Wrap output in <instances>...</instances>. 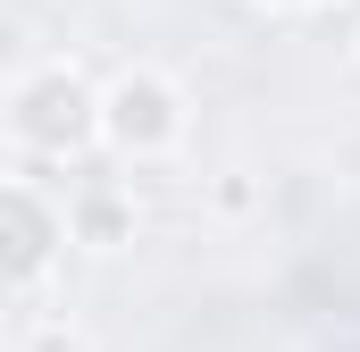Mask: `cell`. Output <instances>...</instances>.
I'll list each match as a JSON object with an SVG mask.
<instances>
[{
    "mask_svg": "<svg viewBox=\"0 0 360 352\" xmlns=\"http://www.w3.org/2000/svg\"><path fill=\"white\" fill-rule=\"evenodd\" d=\"M109 126H117L126 143H160V134L176 126V109H168V92H160V84H117V101H109Z\"/></svg>",
    "mask_w": 360,
    "mask_h": 352,
    "instance_id": "2",
    "label": "cell"
},
{
    "mask_svg": "<svg viewBox=\"0 0 360 352\" xmlns=\"http://www.w3.org/2000/svg\"><path fill=\"white\" fill-rule=\"evenodd\" d=\"M42 352H76V344H59V336H51V344H42Z\"/></svg>",
    "mask_w": 360,
    "mask_h": 352,
    "instance_id": "4",
    "label": "cell"
},
{
    "mask_svg": "<svg viewBox=\"0 0 360 352\" xmlns=\"http://www.w3.org/2000/svg\"><path fill=\"white\" fill-rule=\"evenodd\" d=\"M17 126H25L34 143H84V126H92V101H84V84H76V76H42V84L25 92Z\"/></svg>",
    "mask_w": 360,
    "mask_h": 352,
    "instance_id": "1",
    "label": "cell"
},
{
    "mask_svg": "<svg viewBox=\"0 0 360 352\" xmlns=\"http://www.w3.org/2000/svg\"><path fill=\"white\" fill-rule=\"evenodd\" d=\"M42 244H51V227L25 201H0V277H25V268L42 260Z\"/></svg>",
    "mask_w": 360,
    "mask_h": 352,
    "instance_id": "3",
    "label": "cell"
}]
</instances>
